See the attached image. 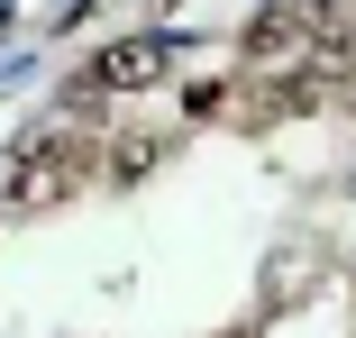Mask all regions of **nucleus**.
<instances>
[{"label": "nucleus", "instance_id": "nucleus-2", "mask_svg": "<svg viewBox=\"0 0 356 338\" xmlns=\"http://www.w3.org/2000/svg\"><path fill=\"white\" fill-rule=\"evenodd\" d=\"M165 64H174V46H165V28L156 37H119V46H101L92 64H83V83L74 92H147V83H165Z\"/></svg>", "mask_w": 356, "mask_h": 338}, {"label": "nucleus", "instance_id": "nucleus-3", "mask_svg": "<svg viewBox=\"0 0 356 338\" xmlns=\"http://www.w3.org/2000/svg\"><path fill=\"white\" fill-rule=\"evenodd\" d=\"M156 156H165L156 138H119V147H110V183H137V174H147Z\"/></svg>", "mask_w": 356, "mask_h": 338}, {"label": "nucleus", "instance_id": "nucleus-1", "mask_svg": "<svg viewBox=\"0 0 356 338\" xmlns=\"http://www.w3.org/2000/svg\"><path fill=\"white\" fill-rule=\"evenodd\" d=\"M83 174H92V138L83 128H37V138H19L10 174H0V201H10V211H46V201H64Z\"/></svg>", "mask_w": 356, "mask_h": 338}, {"label": "nucleus", "instance_id": "nucleus-4", "mask_svg": "<svg viewBox=\"0 0 356 338\" xmlns=\"http://www.w3.org/2000/svg\"><path fill=\"white\" fill-rule=\"evenodd\" d=\"M229 338H247V329H229Z\"/></svg>", "mask_w": 356, "mask_h": 338}]
</instances>
